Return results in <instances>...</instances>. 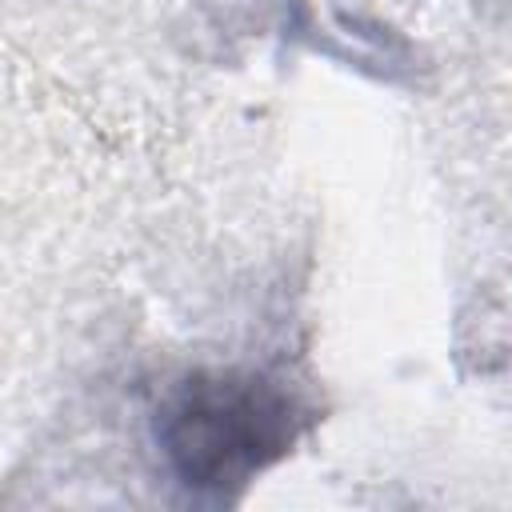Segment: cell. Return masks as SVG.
<instances>
[{"label": "cell", "instance_id": "6da1fadb", "mask_svg": "<svg viewBox=\"0 0 512 512\" xmlns=\"http://www.w3.org/2000/svg\"><path fill=\"white\" fill-rule=\"evenodd\" d=\"M296 428L292 400L260 376H196L164 416V444L188 484H228L276 460Z\"/></svg>", "mask_w": 512, "mask_h": 512}]
</instances>
